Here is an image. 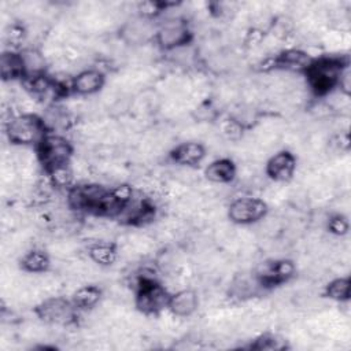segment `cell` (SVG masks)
Here are the masks:
<instances>
[{"label": "cell", "instance_id": "5", "mask_svg": "<svg viewBox=\"0 0 351 351\" xmlns=\"http://www.w3.org/2000/svg\"><path fill=\"white\" fill-rule=\"evenodd\" d=\"M75 308L77 307L73 304V302L70 303L63 298L51 296L36 306V314L44 322L53 325H69L74 322Z\"/></svg>", "mask_w": 351, "mask_h": 351}, {"label": "cell", "instance_id": "7", "mask_svg": "<svg viewBox=\"0 0 351 351\" xmlns=\"http://www.w3.org/2000/svg\"><path fill=\"white\" fill-rule=\"evenodd\" d=\"M295 273V265L288 259L262 262L255 271V278L262 287H273L288 281Z\"/></svg>", "mask_w": 351, "mask_h": 351}, {"label": "cell", "instance_id": "8", "mask_svg": "<svg viewBox=\"0 0 351 351\" xmlns=\"http://www.w3.org/2000/svg\"><path fill=\"white\" fill-rule=\"evenodd\" d=\"M191 32L186 23L180 18H170L156 32V41L165 49H176L188 45L191 41Z\"/></svg>", "mask_w": 351, "mask_h": 351}, {"label": "cell", "instance_id": "3", "mask_svg": "<svg viewBox=\"0 0 351 351\" xmlns=\"http://www.w3.org/2000/svg\"><path fill=\"white\" fill-rule=\"evenodd\" d=\"M170 293L155 278L137 277L136 306L144 314H156L169 307Z\"/></svg>", "mask_w": 351, "mask_h": 351}, {"label": "cell", "instance_id": "4", "mask_svg": "<svg viewBox=\"0 0 351 351\" xmlns=\"http://www.w3.org/2000/svg\"><path fill=\"white\" fill-rule=\"evenodd\" d=\"M36 147L38 162L43 165L47 173L55 167L70 163L73 147L64 137L59 134H45Z\"/></svg>", "mask_w": 351, "mask_h": 351}, {"label": "cell", "instance_id": "6", "mask_svg": "<svg viewBox=\"0 0 351 351\" xmlns=\"http://www.w3.org/2000/svg\"><path fill=\"white\" fill-rule=\"evenodd\" d=\"M267 215V204L258 197H240L230 203L228 217L233 223L250 225Z\"/></svg>", "mask_w": 351, "mask_h": 351}, {"label": "cell", "instance_id": "16", "mask_svg": "<svg viewBox=\"0 0 351 351\" xmlns=\"http://www.w3.org/2000/svg\"><path fill=\"white\" fill-rule=\"evenodd\" d=\"M0 67H1V77L4 81H14L19 78H25V66L21 53L15 52H4L1 55L0 60Z\"/></svg>", "mask_w": 351, "mask_h": 351}, {"label": "cell", "instance_id": "18", "mask_svg": "<svg viewBox=\"0 0 351 351\" xmlns=\"http://www.w3.org/2000/svg\"><path fill=\"white\" fill-rule=\"evenodd\" d=\"M89 256L95 263L100 266H108L117 261L118 250L117 245L112 243L99 241L89 248Z\"/></svg>", "mask_w": 351, "mask_h": 351}, {"label": "cell", "instance_id": "14", "mask_svg": "<svg viewBox=\"0 0 351 351\" xmlns=\"http://www.w3.org/2000/svg\"><path fill=\"white\" fill-rule=\"evenodd\" d=\"M236 166L228 158H221L211 162L204 170L206 180L211 184H228L236 177Z\"/></svg>", "mask_w": 351, "mask_h": 351}, {"label": "cell", "instance_id": "23", "mask_svg": "<svg viewBox=\"0 0 351 351\" xmlns=\"http://www.w3.org/2000/svg\"><path fill=\"white\" fill-rule=\"evenodd\" d=\"M251 347L255 350H281L285 347V341L274 335H262Z\"/></svg>", "mask_w": 351, "mask_h": 351}, {"label": "cell", "instance_id": "17", "mask_svg": "<svg viewBox=\"0 0 351 351\" xmlns=\"http://www.w3.org/2000/svg\"><path fill=\"white\" fill-rule=\"evenodd\" d=\"M49 256L41 250H30L25 252L21 259V266L25 271L33 274H41L49 267Z\"/></svg>", "mask_w": 351, "mask_h": 351}, {"label": "cell", "instance_id": "20", "mask_svg": "<svg viewBox=\"0 0 351 351\" xmlns=\"http://www.w3.org/2000/svg\"><path fill=\"white\" fill-rule=\"evenodd\" d=\"M22 60H23V66H25V77H30V75H37V74H43L44 69H45V56L43 52L29 48L25 49L22 53Z\"/></svg>", "mask_w": 351, "mask_h": 351}, {"label": "cell", "instance_id": "12", "mask_svg": "<svg viewBox=\"0 0 351 351\" xmlns=\"http://www.w3.org/2000/svg\"><path fill=\"white\" fill-rule=\"evenodd\" d=\"M197 295L192 289H180L170 296L169 308L173 315L184 318L193 314L197 308Z\"/></svg>", "mask_w": 351, "mask_h": 351}, {"label": "cell", "instance_id": "22", "mask_svg": "<svg viewBox=\"0 0 351 351\" xmlns=\"http://www.w3.org/2000/svg\"><path fill=\"white\" fill-rule=\"evenodd\" d=\"M69 165H63L48 171V176L55 188H67L71 185L74 180V171Z\"/></svg>", "mask_w": 351, "mask_h": 351}, {"label": "cell", "instance_id": "2", "mask_svg": "<svg viewBox=\"0 0 351 351\" xmlns=\"http://www.w3.org/2000/svg\"><path fill=\"white\" fill-rule=\"evenodd\" d=\"M45 129L43 118L34 114H21L8 121L7 136L10 143L16 145H37L47 134Z\"/></svg>", "mask_w": 351, "mask_h": 351}, {"label": "cell", "instance_id": "21", "mask_svg": "<svg viewBox=\"0 0 351 351\" xmlns=\"http://www.w3.org/2000/svg\"><path fill=\"white\" fill-rule=\"evenodd\" d=\"M326 295L328 298L337 300V302H346L350 296V280L348 278H335L330 281L326 287Z\"/></svg>", "mask_w": 351, "mask_h": 351}, {"label": "cell", "instance_id": "25", "mask_svg": "<svg viewBox=\"0 0 351 351\" xmlns=\"http://www.w3.org/2000/svg\"><path fill=\"white\" fill-rule=\"evenodd\" d=\"M137 11L140 12L141 18L149 19L152 16H156L159 12H162V4L154 3V1H143L136 5Z\"/></svg>", "mask_w": 351, "mask_h": 351}, {"label": "cell", "instance_id": "24", "mask_svg": "<svg viewBox=\"0 0 351 351\" xmlns=\"http://www.w3.org/2000/svg\"><path fill=\"white\" fill-rule=\"evenodd\" d=\"M222 134L226 140L236 141L243 136V125L234 118H230L222 125Z\"/></svg>", "mask_w": 351, "mask_h": 351}, {"label": "cell", "instance_id": "13", "mask_svg": "<svg viewBox=\"0 0 351 351\" xmlns=\"http://www.w3.org/2000/svg\"><path fill=\"white\" fill-rule=\"evenodd\" d=\"M310 55L300 49H287L274 59V66L287 71H306L311 64Z\"/></svg>", "mask_w": 351, "mask_h": 351}, {"label": "cell", "instance_id": "9", "mask_svg": "<svg viewBox=\"0 0 351 351\" xmlns=\"http://www.w3.org/2000/svg\"><path fill=\"white\" fill-rule=\"evenodd\" d=\"M295 170L296 158L289 151L277 152L266 163V174L277 182L289 181L293 177Z\"/></svg>", "mask_w": 351, "mask_h": 351}, {"label": "cell", "instance_id": "15", "mask_svg": "<svg viewBox=\"0 0 351 351\" xmlns=\"http://www.w3.org/2000/svg\"><path fill=\"white\" fill-rule=\"evenodd\" d=\"M151 33L152 27L149 19L141 16L126 22L122 27V37L129 44H143L148 40Z\"/></svg>", "mask_w": 351, "mask_h": 351}, {"label": "cell", "instance_id": "1", "mask_svg": "<svg viewBox=\"0 0 351 351\" xmlns=\"http://www.w3.org/2000/svg\"><path fill=\"white\" fill-rule=\"evenodd\" d=\"M343 70V63L337 58H321L313 60L306 70L310 89L319 96L329 95L339 84Z\"/></svg>", "mask_w": 351, "mask_h": 351}, {"label": "cell", "instance_id": "26", "mask_svg": "<svg viewBox=\"0 0 351 351\" xmlns=\"http://www.w3.org/2000/svg\"><path fill=\"white\" fill-rule=\"evenodd\" d=\"M328 229L330 230V233H333L336 236H343V234H346V232L348 229V223L344 219V217L337 214L328 219Z\"/></svg>", "mask_w": 351, "mask_h": 351}, {"label": "cell", "instance_id": "10", "mask_svg": "<svg viewBox=\"0 0 351 351\" xmlns=\"http://www.w3.org/2000/svg\"><path fill=\"white\" fill-rule=\"evenodd\" d=\"M104 85V74L99 69H86L80 71L71 81V88L81 96L93 95Z\"/></svg>", "mask_w": 351, "mask_h": 351}, {"label": "cell", "instance_id": "11", "mask_svg": "<svg viewBox=\"0 0 351 351\" xmlns=\"http://www.w3.org/2000/svg\"><path fill=\"white\" fill-rule=\"evenodd\" d=\"M206 155V149L203 144L197 141H185L178 144L170 154L174 163L181 166H195L202 162Z\"/></svg>", "mask_w": 351, "mask_h": 351}, {"label": "cell", "instance_id": "19", "mask_svg": "<svg viewBox=\"0 0 351 351\" xmlns=\"http://www.w3.org/2000/svg\"><path fill=\"white\" fill-rule=\"evenodd\" d=\"M101 291L96 285H82L73 292V304L77 308H92L100 300Z\"/></svg>", "mask_w": 351, "mask_h": 351}]
</instances>
